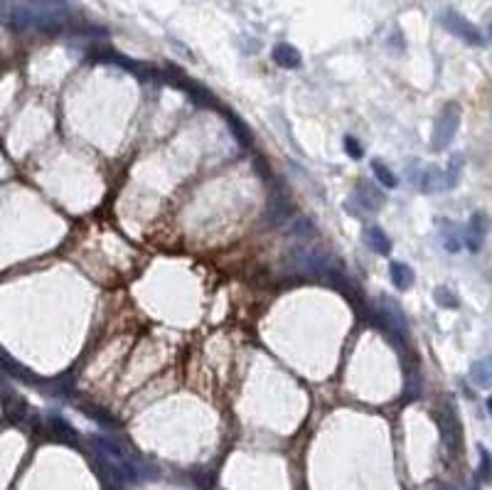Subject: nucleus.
<instances>
[{
    "instance_id": "obj_1",
    "label": "nucleus",
    "mask_w": 492,
    "mask_h": 490,
    "mask_svg": "<svg viewBox=\"0 0 492 490\" xmlns=\"http://www.w3.org/2000/svg\"><path fill=\"white\" fill-rule=\"evenodd\" d=\"M67 15V0H15L8 20L20 30H57Z\"/></svg>"
},
{
    "instance_id": "obj_2",
    "label": "nucleus",
    "mask_w": 492,
    "mask_h": 490,
    "mask_svg": "<svg viewBox=\"0 0 492 490\" xmlns=\"http://www.w3.org/2000/svg\"><path fill=\"white\" fill-rule=\"evenodd\" d=\"M458 124H460V111L456 104H448L446 109L438 114L436 119V131H433V148L443 150L451 145V140L456 138Z\"/></svg>"
},
{
    "instance_id": "obj_3",
    "label": "nucleus",
    "mask_w": 492,
    "mask_h": 490,
    "mask_svg": "<svg viewBox=\"0 0 492 490\" xmlns=\"http://www.w3.org/2000/svg\"><path fill=\"white\" fill-rule=\"evenodd\" d=\"M293 266L303 271H313V274H325L332 269V259L325 251L317 249H296L293 251Z\"/></svg>"
},
{
    "instance_id": "obj_4",
    "label": "nucleus",
    "mask_w": 492,
    "mask_h": 490,
    "mask_svg": "<svg viewBox=\"0 0 492 490\" xmlns=\"http://www.w3.org/2000/svg\"><path fill=\"white\" fill-rule=\"evenodd\" d=\"M441 22L448 27V30L453 32V35H458V37H463L465 42H470V45H480L482 42V35L477 32V27L475 25H470V22L465 20V18H460L458 13H453V11H446L441 15Z\"/></svg>"
},
{
    "instance_id": "obj_5",
    "label": "nucleus",
    "mask_w": 492,
    "mask_h": 490,
    "mask_svg": "<svg viewBox=\"0 0 492 490\" xmlns=\"http://www.w3.org/2000/svg\"><path fill=\"white\" fill-rule=\"evenodd\" d=\"M418 185H421L423 192H441V190L453 187V183H451V176H446V171L431 166V168H426V171L421 173Z\"/></svg>"
},
{
    "instance_id": "obj_6",
    "label": "nucleus",
    "mask_w": 492,
    "mask_h": 490,
    "mask_svg": "<svg viewBox=\"0 0 492 490\" xmlns=\"http://www.w3.org/2000/svg\"><path fill=\"white\" fill-rule=\"evenodd\" d=\"M441 434H443V444H446L448 451L456 453L460 449V424H458L456 414L451 409L441 416Z\"/></svg>"
},
{
    "instance_id": "obj_7",
    "label": "nucleus",
    "mask_w": 492,
    "mask_h": 490,
    "mask_svg": "<svg viewBox=\"0 0 492 490\" xmlns=\"http://www.w3.org/2000/svg\"><path fill=\"white\" fill-rule=\"evenodd\" d=\"M485 232H487V217L477 212V215L470 217V225H467V230H465V246H467V249H470V251L480 249Z\"/></svg>"
},
{
    "instance_id": "obj_8",
    "label": "nucleus",
    "mask_w": 492,
    "mask_h": 490,
    "mask_svg": "<svg viewBox=\"0 0 492 490\" xmlns=\"http://www.w3.org/2000/svg\"><path fill=\"white\" fill-rule=\"evenodd\" d=\"M470 380L482 390H492V355L482 357L470 367Z\"/></svg>"
},
{
    "instance_id": "obj_9",
    "label": "nucleus",
    "mask_w": 492,
    "mask_h": 490,
    "mask_svg": "<svg viewBox=\"0 0 492 490\" xmlns=\"http://www.w3.org/2000/svg\"><path fill=\"white\" fill-rule=\"evenodd\" d=\"M364 241L369 244V249H374L377 254H389V251H392V239H389L382 227H369V230L364 232Z\"/></svg>"
},
{
    "instance_id": "obj_10",
    "label": "nucleus",
    "mask_w": 492,
    "mask_h": 490,
    "mask_svg": "<svg viewBox=\"0 0 492 490\" xmlns=\"http://www.w3.org/2000/svg\"><path fill=\"white\" fill-rule=\"evenodd\" d=\"M273 60L286 69H296V67H301V52L291 45H276L273 47Z\"/></svg>"
},
{
    "instance_id": "obj_11",
    "label": "nucleus",
    "mask_w": 492,
    "mask_h": 490,
    "mask_svg": "<svg viewBox=\"0 0 492 490\" xmlns=\"http://www.w3.org/2000/svg\"><path fill=\"white\" fill-rule=\"evenodd\" d=\"M389 276H392V284L397 286V289H411V284H414V269H409L406 264H399V261H394V264L389 266Z\"/></svg>"
},
{
    "instance_id": "obj_12",
    "label": "nucleus",
    "mask_w": 492,
    "mask_h": 490,
    "mask_svg": "<svg viewBox=\"0 0 492 490\" xmlns=\"http://www.w3.org/2000/svg\"><path fill=\"white\" fill-rule=\"evenodd\" d=\"M372 171H374V178L379 180V185L382 187H387V190H394L397 187V176H394L392 171H389L387 166H382V163H374L372 166Z\"/></svg>"
},
{
    "instance_id": "obj_13",
    "label": "nucleus",
    "mask_w": 492,
    "mask_h": 490,
    "mask_svg": "<svg viewBox=\"0 0 492 490\" xmlns=\"http://www.w3.org/2000/svg\"><path fill=\"white\" fill-rule=\"evenodd\" d=\"M436 300L441 305H446V308H456V305H458V298L446 289V286H441V289L436 291Z\"/></svg>"
},
{
    "instance_id": "obj_14",
    "label": "nucleus",
    "mask_w": 492,
    "mask_h": 490,
    "mask_svg": "<svg viewBox=\"0 0 492 490\" xmlns=\"http://www.w3.org/2000/svg\"><path fill=\"white\" fill-rule=\"evenodd\" d=\"M345 150H347V155H350V158H355V160H360L362 155H364L362 145L357 143V140L352 138V135H345Z\"/></svg>"
},
{
    "instance_id": "obj_15",
    "label": "nucleus",
    "mask_w": 492,
    "mask_h": 490,
    "mask_svg": "<svg viewBox=\"0 0 492 490\" xmlns=\"http://www.w3.org/2000/svg\"><path fill=\"white\" fill-rule=\"evenodd\" d=\"M480 453H482L480 478H482V480H490V478H492V461H490V453H487V451H480Z\"/></svg>"
},
{
    "instance_id": "obj_16",
    "label": "nucleus",
    "mask_w": 492,
    "mask_h": 490,
    "mask_svg": "<svg viewBox=\"0 0 492 490\" xmlns=\"http://www.w3.org/2000/svg\"><path fill=\"white\" fill-rule=\"evenodd\" d=\"M487 411H490V414H492V397H490V399H487Z\"/></svg>"
},
{
    "instance_id": "obj_17",
    "label": "nucleus",
    "mask_w": 492,
    "mask_h": 490,
    "mask_svg": "<svg viewBox=\"0 0 492 490\" xmlns=\"http://www.w3.org/2000/svg\"><path fill=\"white\" fill-rule=\"evenodd\" d=\"M490 32H492V27H490Z\"/></svg>"
}]
</instances>
